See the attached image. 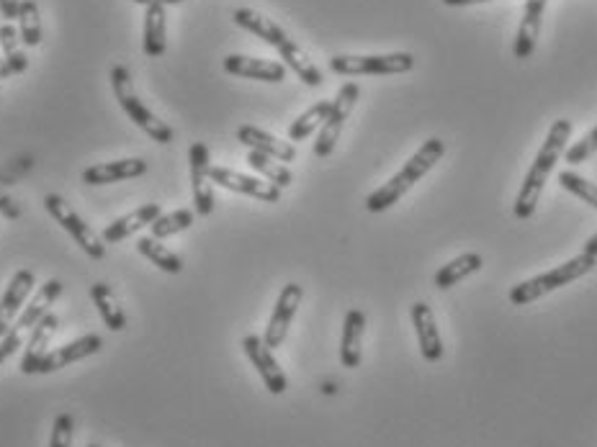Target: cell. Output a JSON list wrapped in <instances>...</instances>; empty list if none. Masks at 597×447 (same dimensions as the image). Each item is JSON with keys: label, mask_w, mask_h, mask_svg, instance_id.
Wrapping results in <instances>:
<instances>
[{"label": "cell", "mask_w": 597, "mask_h": 447, "mask_svg": "<svg viewBox=\"0 0 597 447\" xmlns=\"http://www.w3.org/2000/svg\"><path fill=\"white\" fill-rule=\"evenodd\" d=\"M137 252L139 255H145L152 265L163 270V273L178 275L183 273V260L175 255L173 250H168L165 245H160V239L155 237H139L137 239Z\"/></svg>", "instance_id": "cell-28"}, {"label": "cell", "mask_w": 597, "mask_h": 447, "mask_svg": "<svg viewBox=\"0 0 597 447\" xmlns=\"http://www.w3.org/2000/svg\"><path fill=\"white\" fill-rule=\"evenodd\" d=\"M103 347V337L98 334H83L78 340L67 342V345L55 347L49 350L42 360L34 368V376H47V373H55V370L67 368V365L78 363V360L91 358V355H98Z\"/></svg>", "instance_id": "cell-11"}, {"label": "cell", "mask_w": 597, "mask_h": 447, "mask_svg": "<svg viewBox=\"0 0 597 447\" xmlns=\"http://www.w3.org/2000/svg\"><path fill=\"white\" fill-rule=\"evenodd\" d=\"M191 224H193V211L178 209L173 211V214L157 216V219L150 224V229H152V237L165 239V237H173V234L186 232V229H191Z\"/></svg>", "instance_id": "cell-33"}, {"label": "cell", "mask_w": 597, "mask_h": 447, "mask_svg": "<svg viewBox=\"0 0 597 447\" xmlns=\"http://www.w3.org/2000/svg\"><path fill=\"white\" fill-rule=\"evenodd\" d=\"M569 137H572V121L569 119H559L551 124L549 137L543 142V147L538 149L536 160H533L531 170L525 175L523 185H520L518 198H515L513 214L518 219H531L538 209V201H541L543 185L549 180V175L554 173L556 162L559 157L564 155V147H567Z\"/></svg>", "instance_id": "cell-1"}, {"label": "cell", "mask_w": 597, "mask_h": 447, "mask_svg": "<svg viewBox=\"0 0 597 447\" xmlns=\"http://www.w3.org/2000/svg\"><path fill=\"white\" fill-rule=\"evenodd\" d=\"M0 47H3V60H6L8 70L11 75H21L29 67V57L24 52V42H21V34L16 31L13 24H3L0 26Z\"/></svg>", "instance_id": "cell-30"}, {"label": "cell", "mask_w": 597, "mask_h": 447, "mask_svg": "<svg viewBox=\"0 0 597 447\" xmlns=\"http://www.w3.org/2000/svg\"><path fill=\"white\" fill-rule=\"evenodd\" d=\"M44 209H47L49 216H52V219H55L57 224H60V227L75 239V245H78L85 255L91 257V260H103V257H106V247H103L101 237H98V234L93 232V229L88 227L78 214H75L73 206H70L65 198L57 196V193H49V196L44 198Z\"/></svg>", "instance_id": "cell-6"}, {"label": "cell", "mask_w": 597, "mask_h": 447, "mask_svg": "<svg viewBox=\"0 0 597 447\" xmlns=\"http://www.w3.org/2000/svg\"><path fill=\"white\" fill-rule=\"evenodd\" d=\"M546 6H549V0H525L523 21H520L518 39H515V57H518V60H528L533 54V49H536Z\"/></svg>", "instance_id": "cell-17"}, {"label": "cell", "mask_w": 597, "mask_h": 447, "mask_svg": "<svg viewBox=\"0 0 597 447\" xmlns=\"http://www.w3.org/2000/svg\"><path fill=\"white\" fill-rule=\"evenodd\" d=\"M168 47V26H165V3L152 0L145 13V34H142V49L147 57H163Z\"/></svg>", "instance_id": "cell-22"}, {"label": "cell", "mask_w": 597, "mask_h": 447, "mask_svg": "<svg viewBox=\"0 0 597 447\" xmlns=\"http://www.w3.org/2000/svg\"><path fill=\"white\" fill-rule=\"evenodd\" d=\"M75 435V422L73 414H60L52 424V440H49V447H70L73 445Z\"/></svg>", "instance_id": "cell-35"}, {"label": "cell", "mask_w": 597, "mask_h": 447, "mask_svg": "<svg viewBox=\"0 0 597 447\" xmlns=\"http://www.w3.org/2000/svg\"><path fill=\"white\" fill-rule=\"evenodd\" d=\"M111 88H114V96H116V101H119V106L127 111L129 119H132L134 124H137L139 129L147 134V137L155 139L157 144L173 142V137H175L173 129H170L165 121L157 119L150 108L139 101V96L134 93L132 75H129V70L124 65L111 67Z\"/></svg>", "instance_id": "cell-4"}, {"label": "cell", "mask_w": 597, "mask_h": 447, "mask_svg": "<svg viewBox=\"0 0 597 447\" xmlns=\"http://www.w3.org/2000/svg\"><path fill=\"white\" fill-rule=\"evenodd\" d=\"M191 162V191L193 209L199 216H209L214 211V183H212V160H209V147L204 142H193L188 152Z\"/></svg>", "instance_id": "cell-8"}, {"label": "cell", "mask_w": 597, "mask_h": 447, "mask_svg": "<svg viewBox=\"0 0 597 447\" xmlns=\"http://www.w3.org/2000/svg\"><path fill=\"white\" fill-rule=\"evenodd\" d=\"M302 298H304V288L299 286V283H289V286H284V291L278 293L276 309H273L271 322H268L266 334H263V342H266L271 350L284 345L286 337H289V327L291 322H294L296 309H299V304H302Z\"/></svg>", "instance_id": "cell-10"}, {"label": "cell", "mask_w": 597, "mask_h": 447, "mask_svg": "<svg viewBox=\"0 0 597 447\" xmlns=\"http://www.w3.org/2000/svg\"><path fill=\"white\" fill-rule=\"evenodd\" d=\"M595 265H597V257H590V255H585V252H579L577 257L567 260V263L559 265V268L549 270V273H543V275H536V278H531V281L518 283V286L510 291V304L513 306L533 304L536 298L546 296V293H551V291H559V288L579 281V278L590 273Z\"/></svg>", "instance_id": "cell-3"}, {"label": "cell", "mask_w": 597, "mask_h": 447, "mask_svg": "<svg viewBox=\"0 0 597 447\" xmlns=\"http://www.w3.org/2000/svg\"><path fill=\"white\" fill-rule=\"evenodd\" d=\"M443 155H446V144H443V139L438 137L428 139V142H425L423 147L417 149L415 155L405 162V167H402L394 178L386 180L381 188H376V191L366 198V211H371V214H381V211L392 209L394 203L405 196L417 180L425 178V175L441 162Z\"/></svg>", "instance_id": "cell-2"}, {"label": "cell", "mask_w": 597, "mask_h": 447, "mask_svg": "<svg viewBox=\"0 0 597 447\" xmlns=\"http://www.w3.org/2000/svg\"><path fill=\"white\" fill-rule=\"evenodd\" d=\"M559 185L564 188V191L572 193V196H577L579 201H585L587 206L597 209V185L595 183H590L587 178L577 175L574 170H564V173L559 175Z\"/></svg>", "instance_id": "cell-34"}, {"label": "cell", "mask_w": 597, "mask_h": 447, "mask_svg": "<svg viewBox=\"0 0 597 447\" xmlns=\"http://www.w3.org/2000/svg\"><path fill=\"white\" fill-rule=\"evenodd\" d=\"M278 54H281L284 65L291 67V70L299 75V80H302L304 85H309V88H320V85H322L320 67H317L312 60H309L307 52H304V49L299 47L294 39H286V42L278 47Z\"/></svg>", "instance_id": "cell-25"}, {"label": "cell", "mask_w": 597, "mask_h": 447, "mask_svg": "<svg viewBox=\"0 0 597 447\" xmlns=\"http://www.w3.org/2000/svg\"><path fill=\"white\" fill-rule=\"evenodd\" d=\"M330 108H332V101H317L312 108H307L299 119L291 121L289 126L291 142H304L307 137H312L314 129H320V126L325 124Z\"/></svg>", "instance_id": "cell-31"}, {"label": "cell", "mask_w": 597, "mask_h": 447, "mask_svg": "<svg viewBox=\"0 0 597 447\" xmlns=\"http://www.w3.org/2000/svg\"><path fill=\"white\" fill-rule=\"evenodd\" d=\"M595 152H597V126L587 134L585 139H579L572 149H567V162L569 165H579V162L590 160Z\"/></svg>", "instance_id": "cell-36"}, {"label": "cell", "mask_w": 597, "mask_h": 447, "mask_svg": "<svg viewBox=\"0 0 597 447\" xmlns=\"http://www.w3.org/2000/svg\"><path fill=\"white\" fill-rule=\"evenodd\" d=\"M62 296V283L60 281H47L42 288L37 291V296L31 298V304L24 306V311L16 319V327L13 329H34L39 322H42L44 316L49 314V306L55 304L57 298Z\"/></svg>", "instance_id": "cell-24"}, {"label": "cell", "mask_w": 597, "mask_h": 447, "mask_svg": "<svg viewBox=\"0 0 597 447\" xmlns=\"http://www.w3.org/2000/svg\"><path fill=\"white\" fill-rule=\"evenodd\" d=\"M415 67V57L410 52L394 54H335L330 60V70L335 75H402Z\"/></svg>", "instance_id": "cell-5"}, {"label": "cell", "mask_w": 597, "mask_h": 447, "mask_svg": "<svg viewBox=\"0 0 597 447\" xmlns=\"http://www.w3.org/2000/svg\"><path fill=\"white\" fill-rule=\"evenodd\" d=\"M412 327H415L417 334V345H420V352L428 363H438L443 360V340L441 332H438V324H435L433 309L423 301H417L410 309Z\"/></svg>", "instance_id": "cell-14"}, {"label": "cell", "mask_w": 597, "mask_h": 447, "mask_svg": "<svg viewBox=\"0 0 597 447\" xmlns=\"http://www.w3.org/2000/svg\"><path fill=\"white\" fill-rule=\"evenodd\" d=\"M134 3H137V6H145L147 8L152 3V0H134Z\"/></svg>", "instance_id": "cell-42"}, {"label": "cell", "mask_w": 597, "mask_h": 447, "mask_svg": "<svg viewBox=\"0 0 597 447\" xmlns=\"http://www.w3.org/2000/svg\"><path fill=\"white\" fill-rule=\"evenodd\" d=\"M16 347H21V334L19 329H13V332H8L3 340H0V365L6 363L8 358H11L13 352H16Z\"/></svg>", "instance_id": "cell-37"}, {"label": "cell", "mask_w": 597, "mask_h": 447, "mask_svg": "<svg viewBox=\"0 0 597 447\" xmlns=\"http://www.w3.org/2000/svg\"><path fill=\"white\" fill-rule=\"evenodd\" d=\"M19 6L21 0H0V13H3V18L13 21V18H19Z\"/></svg>", "instance_id": "cell-38"}, {"label": "cell", "mask_w": 597, "mask_h": 447, "mask_svg": "<svg viewBox=\"0 0 597 447\" xmlns=\"http://www.w3.org/2000/svg\"><path fill=\"white\" fill-rule=\"evenodd\" d=\"M88 447H98V445H88Z\"/></svg>", "instance_id": "cell-44"}, {"label": "cell", "mask_w": 597, "mask_h": 447, "mask_svg": "<svg viewBox=\"0 0 597 447\" xmlns=\"http://www.w3.org/2000/svg\"><path fill=\"white\" fill-rule=\"evenodd\" d=\"M248 165L253 167L260 178L268 180V183H273L276 188H289V185L294 183V175H291L289 167H286L284 162H278V160H273V157L263 155V152H255V149H250Z\"/></svg>", "instance_id": "cell-29"}, {"label": "cell", "mask_w": 597, "mask_h": 447, "mask_svg": "<svg viewBox=\"0 0 597 447\" xmlns=\"http://www.w3.org/2000/svg\"><path fill=\"white\" fill-rule=\"evenodd\" d=\"M242 352H245L250 363L255 365V370H258V376L263 378L268 391H271L273 396L284 394L286 388H289V378H286L284 368L278 365V360L273 358V350L263 342V337L248 334V337L242 340Z\"/></svg>", "instance_id": "cell-9"}, {"label": "cell", "mask_w": 597, "mask_h": 447, "mask_svg": "<svg viewBox=\"0 0 597 447\" xmlns=\"http://www.w3.org/2000/svg\"><path fill=\"white\" fill-rule=\"evenodd\" d=\"M91 298H93V304H96L98 314H101L103 324H106L111 332H124V329H127V314H124L121 304L116 301L114 291H111L106 283H96V286H91Z\"/></svg>", "instance_id": "cell-27"}, {"label": "cell", "mask_w": 597, "mask_h": 447, "mask_svg": "<svg viewBox=\"0 0 597 447\" xmlns=\"http://www.w3.org/2000/svg\"><path fill=\"white\" fill-rule=\"evenodd\" d=\"M147 173V162L139 157H129V160H114L101 162V165H91L83 170L85 185H111L121 183V180H132Z\"/></svg>", "instance_id": "cell-16"}, {"label": "cell", "mask_w": 597, "mask_h": 447, "mask_svg": "<svg viewBox=\"0 0 597 447\" xmlns=\"http://www.w3.org/2000/svg\"><path fill=\"white\" fill-rule=\"evenodd\" d=\"M224 70L237 78L263 80V83H284L286 65L271 60H258V57H245V54H230L224 57Z\"/></svg>", "instance_id": "cell-15"}, {"label": "cell", "mask_w": 597, "mask_h": 447, "mask_svg": "<svg viewBox=\"0 0 597 447\" xmlns=\"http://www.w3.org/2000/svg\"><path fill=\"white\" fill-rule=\"evenodd\" d=\"M34 283H37V278H34L31 270H19L8 283L6 293L0 298V340L16 327V319L24 311V301L31 293V288H34Z\"/></svg>", "instance_id": "cell-13"}, {"label": "cell", "mask_w": 597, "mask_h": 447, "mask_svg": "<svg viewBox=\"0 0 597 447\" xmlns=\"http://www.w3.org/2000/svg\"><path fill=\"white\" fill-rule=\"evenodd\" d=\"M237 139L248 149H255V152H263V155L273 157L278 162H291L296 157V147L291 142H281L273 134L263 132L258 126H240L237 129Z\"/></svg>", "instance_id": "cell-19"}, {"label": "cell", "mask_w": 597, "mask_h": 447, "mask_svg": "<svg viewBox=\"0 0 597 447\" xmlns=\"http://www.w3.org/2000/svg\"><path fill=\"white\" fill-rule=\"evenodd\" d=\"M6 78H11V70H8L6 60L0 57V80H6Z\"/></svg>", "instance_id": "cell-41"}, {"label": "cell", "mask_w": 597, "mask_h": 447, "mask_svg": "<svg viewBox=\"0 0 597 447\" xmlns=\"http://www.w3.org/2000/svg\"><path fill=\"white\" fill-rule=\"evenodd\" d=\"M212 183L222 185L227 191L242 193V196L258 198L263 203H278L281 201V188L263 178H253V175H242L230 167H212Z\"/></svg>", "instance_id": "cell-12"}, {"label": "cell", "mask_w": 597, "mask_h": 447, "mask_svg": "<svg viewBox=\"0 0 597 447\" xmlns=\"http://www.w3.org/2000/svg\"><path fill=\"white\" fill-rule=\"evenodd\" d=\"M165 6H173V3H183V0H163Z\"/></svg>", "instance_id": "cell-43"}, {"label": "cell", "mask_w": 597, "mask_h": 447, "mask_svg": "<svg viewBox=\"0 0 597 447\" xmlns=\"http://www.w3.org/2000/svg\"><path fill=\"white\" fill-rule=\"evenodd\" d=\"M484 265L482 255L479 252H464V255H459L456 260H451L448 265H443L438 273H435L433 283L435 288H441V291H446V288H453L456 283L466 281L469 275L479 273Z\"/></svg>", "instance_id": "cell-26"}, {"label": "cell", "mask_w": 597, "mask_h": 447, "mask_svg": "<svg viewBox=\"0 0 597 447\" xmlns=\"http://www.w3.org/2000/svg\"><path fill=\"white\" fill-rule=\"evenodd\" d=\"M19 34L26 47H39L42 44V18H39L37 0H21Z\"/></svg>", "instance_id": "cell-32"}, {"label": "cell", "mask_w": 597, "mask_h": 447, "mask_svg": "<svg viewBox=\"0 0 597 447\" xmlns=\"http://www.w3.org/2000/svg\"><path fill=\"white\" fill-rule=\"evenodd\" d=\"M363 332H366V314L361 309H350L343 322V340H340V363L343 368H358L363 358Z\"/></svg>", "instance_id": "cell-18"}, {"label": "cell", "mask_w": 597, "mask_h": 447, "mask_svg": "<svg viewBox=\"0 0 597 447\" xmlns=\"http://www.w3.org/2000/svg\"><path fill=\"white\" fill-rule=\"evenodd\" d=\"M358 96H361V88H358V83H353V80L345 83L343 88L338 90V96H335V101H332L330 114H327L325 124L320 126V137H317V142H314V155L317 157L332 155V149H335L340 134H343V126L345 121H348L353 106H356Z\"/></svg>", "instance_id": "cell-7"}, {"label": "cell", "mask_w": 597, "mask_h": 447, "mask_svg": "<svg viewBox=\"0 0 597 447\" xmlns=\"http://www.w3.org/2000/svg\"><path fill=\"white\" fill-rule=\"evenodd\" d=\"M160 214H163V211H160V203H145V206L134 209L132 214L111 221L109 227L103 229V242L116 245V242H121V239L137 234L142 227H150L152 221H155Z\"/></svg>", "instance_id": "cell-20"}, {"label": "cell", "mask_w": 597, "mask_h": 447, "mask_svg": "<svg viewBox=\"0 0 597 447\" xmlns=\"http://www.w3.org/2000/svg\"><path fill=\"white\" fill-rule=\"evenodd\" d=\"M446 6H477V3H489V0H443Z\"/></svg>", "instance_id": "cell-39"}, {"label": "cell", "mask_w": 597, "mask_h": 447, "mask_svg": "<svg viewBox=\"0 0 597 447\" xmlns=\"http://www.w3.org/2000/svg\"><path fill=\"white\" fill-rule=\"evenodd\" d=\"M585 255H590V257H597V234H592L590 239H587V245H585Z\"/></svg>", "instance_id": "cell-40"}, {"label": "cell", "mask_w": 597, "mask_h": 447, "mask_svg": "<svg viewBox=\"0 0 597 447\" xmlns=\"http://www.w3.org/2000/svg\"><path fill=\"white\" fill-rule=\"evenodd\" d=\"M57 329H60V319H57V314H52V311H49L42 322L34 327V332H31L29 345H26V350H24V360H21V373H26V376H34V368H37L39 360H42L44 355L49 352L47 347H49V342H52V337L57 334Z\"/></svg>", "instance_id": "cell-21"}, {"label": "cell", "mask_w": 597, "mask_h": 447, "mask_svg": "<svg viewBox=\"0 0 597 447\" xmlns=\"http://www.w3.org/2000/svg\"><path fill=\"white\" fill-rule=\"evenodd\" d=\"M232 18H235L237 26H242V29L250 31V34H255L258 39H263V42L276 49L289 39V34H286L276 21H271V18L263 16V13L253 11V8H237V11L232 13Z\"/></svg>", "instance_id": "cell-23"}]
</instances>
